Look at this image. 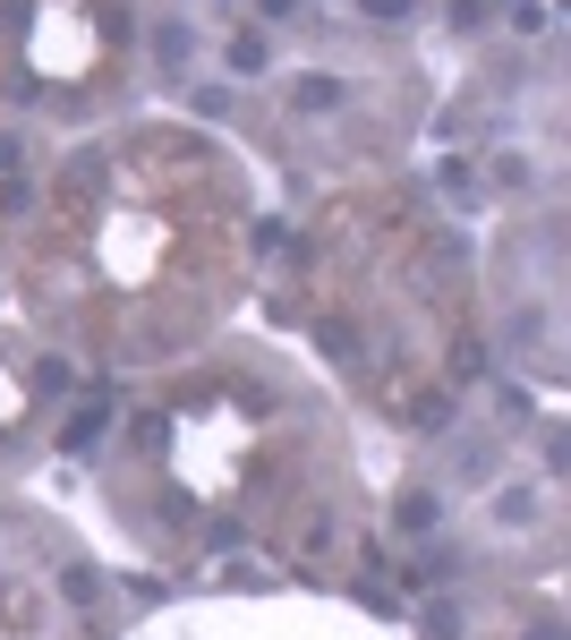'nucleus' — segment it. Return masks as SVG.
I'll use <instances>...</instances> for the list:
<instances>
[{"label": "nucleus", "mask_w": 571, "mask_h": 640, "mask_svg": "<svg viewBox=\"0 0 571 640\" xmlns=\"http://www.w3.org/2000/svg\"><path fill=\"white\" fill-rule=\"evenodd\" d=\"M103 436H111V402H86V410L68 418V436H61V445H68V452H95Z\"/></svg>", "instance_id": "obj_1"}, {"label": "nucleus", "mask_w": 571, "mask_h": 640, "mask_svg": "<svg viewBox=\"0 0 571 640\" xmlns=\"http://www.w3.org/2000/svg\"><path fill=\"white\" fill-rule=\"evenodd\" d=\"M290 95H299V111H333V103H342V77H324V68H308V77H299Z\"/></svg>", "instance_id": "obj_2"}, {"label": "nucleus", "mask_w": 571, "mask_h": 640, "mask_svg": "<svg viewBox=\"0 0 571 640\" xmlns=\"http://www.w3.org/2000/svg\"><path fill=\"white\" fill-rule=\"evenodd\" d=\"M265 61H273V43H265V34H239V43H230V68H248V77H256Z\"/></svg>", "instance_id": "obj_3"}, {"label": "nucleus", "mask_w": 571, "mask_h": 640, "mask_svg": "<svg viewBox=\"0 0 571 640\" xmlns=\"http://www.w3.org/2000/svg\"><path fill=\"white\" fill-rule=\"evenodd\" d=\"M95 589H103L95 573H61V598H68V607H95Z\"/></svg>", "instance_id": "obj_4"}, {"label": "nucleus", "mask_w": 571, "mask_h": 640, "mask_svg": "<svg viewBox=\"0 0 571 640\" xmlns=\"http://www.w3.org/2000/svg\"><path fill=\"white\" fill-rule=\"evenodd\" d=\"M435 512H444L435 495H410V504H401V530H435Z\"/></svg>", "instance_id": "obj_5"}, {"label": "nucleus", "mask_w": 571, "mask_h": 640, "mask_svg": "<svg viewBox=\"0 0 571 640\" xmlns=\"http://www.w3.org/2000/svg\"><path fill=\"white\" fill-rule=\"evenodd\" d=\"M418 0H367V18H410Z\"/></svg>", "instance_id": "obj_6"}, {"label": "nucleus", "mask_w": 571, "mask_h": 640, "mask_svg": "<svg viewBox=\"0 0 571 640\" xmlns=\"http://www.w3.org/2000/svg\"><path fill=\"white\" fill-rule=\"evenodd\" d=\"M290 9H299V0H265V18H290Z\"/></svg>", "instance_id": "obj_7"}]
</instances>
